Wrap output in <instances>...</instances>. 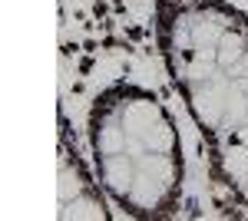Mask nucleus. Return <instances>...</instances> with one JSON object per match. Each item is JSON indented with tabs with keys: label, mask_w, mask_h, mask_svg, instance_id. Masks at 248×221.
I'll use <instances>...</instances> for the list:
<instances>
[{
	"label": "nucleus",
	"mask_w": 248,
	"mask_h": 221,
	"mask_svg": "<svg viewBox=\"0 0 248 221\" xmlns=\"http://www.w3.org/2000/svg\"><path fill=\"white\" fill-rule=\"evenodd\" d=\"M155 37L215 182L248 211V17L229 0H159Z\"/></svg>",
	"instance_id": "obj_1"
},
{
	"label": "nucleus",
	"mask_w": 248,
	"mask_h": 221,
	"mask_svg": "<svg viewBox=\"0 0 248 221\" xmlns=\"http://www.w3.org/2000/svg\"><path fill=\"white\" fill-rule=\"evenodd\" d=\"M96 178L129 218L159 221L182 198V142L172 112L136 83H116L90 109Z\"/></svg>",
	"instance_id": "obj_2"
},
{
	"label": "nucleus",
	"mask_w": 248,
	"mask_h": 221,
	"mask_svg": "<svg viewBox=\"0 0 248 221\" xmlns=\"http://www.w3.org/2000/svg\"><path fill=\"white\" fill-rule=\"evenodd\" d=\"M60 218H109L99 198V182L86 172L77 146H70V132H60Z\"/></svg>",
	"instance_id": "obj_3"
}]
</instances>
